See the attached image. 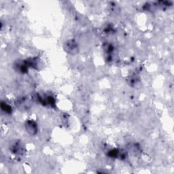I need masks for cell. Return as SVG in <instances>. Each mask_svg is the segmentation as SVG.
<instances>
[{"label": "cell", "instance_id": "obj_1", "mask_svg": "<svg viewBox=\"0 0 174 174\" xmlns=\"http://www.w3.org/2000/svg\"><path fill=\"white\" fill-rule=\"evenodd\" d=\"M26 129L27 131H28L31 134H35L37 132V126H36V124L34 122L31 121L27 122Z\"/></svg>", "mask_w": 174, "mask_h": 174}, {"label": "cell", "instance_id": "obj_2", "mask_svg": "<svg viewBox=\"0 0 174 174\" xmlns=\"http://www.w3.org/2000/svg\"><path fill=\"white\" fill-rule=\"evenodd\" d=\"M77 46L76 43L73 42V41H69L67 43H66V47L65 49L67 52H69L70 53H74L76 52Z\"/></svg>", "mask_w": 174, "mask_h": 174}, {"label": "cell", "instance_id": "obj_3", "mask_svg": "<svg viewBox=\"0 0 174 174\" xmlns=\"http://www.w3.org/2000/svg\"><path fill=\"white\" fill-rule=\"evenodd\" d=\"M1 108H2V110H4V111L8 112V113H10L11 112H12V108H11L10 105H8L7 104H4V103H2Z\"/></svg>", "mask_w": 174, "mask_h": 174}]
</instances>
